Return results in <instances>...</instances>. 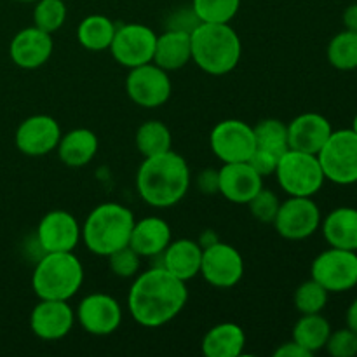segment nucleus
<instances>
[{"mask_svg":"<svg viewBox=\"0 0 357 357\" xmlns=\"http://www.w3.org/2000/svg\"><path fill=\"white\" fill-rule=\"evenodd\" d=\"M187 300V282L159 265L135 275L128 295V310L139 326L160 328L180 316Z\"/></svg>","mask_w":357,"mask_h":357,"instance_id":"nucleus-1","label":"nucleus"},{"mask_svg":"<svg viewBox=\"0 0 357 357\" xmlns=\"http://www.w3.org/2000/svg\"><path fill=\"white\" fill-rule=\"evenodd\" d=\"M190 187V167L180 153L167 150L145 157L136 173V188L152 208H173L187 195Z\"/></svg>","mask_w":357,"mask_h":357,"instance_id":"nucleus-2","label":"nucleus"},{"mask_svg":"<svg viewBox=\"0 0 357 357\" xmlns=\"http://www.w3.org/2000/svg\"><path fill=\"white\" fill-rule=\"evenodd\" d=\"M192 61L209 75H227L241 61L243 44L230 23H199L192 30Z\"/></svg>","mask_w":357,"mask_h":357,"instance_id":"nucleus-3","label":"nucleus"},{"mask_svg":"<svg viewBox=\"0 0 357 357\" xmlns=\"http://www.w3.org/2000/svg\"><path fill=\"white\" fill-rule=\"evenodd\" d=\"M135 215L119 202H101L87 215L80 230V239L91 253L108 257L129 244L135 227Z\"/></svg>","mask_w":357,"mask_h":357,"instance_id":"nucleus-4","label":"nucleus"},{"mask_svg":"<svg viewBox=\"0 0 357 357\" xmlns=\"http://www.w3.org/2000/svg\"><path fill=\"white\" fill-rule=\"evenodd\" d=\"M84 282L82 261L73 251L44 253L31 274V288L38 300H66L77 295Z\"/></svg>","mask_w":357,"mask_h":357,"instance_id":"nucleus-5","label":"nucleus"},{"mask_svg":"<svg viewBox=\"0 0 357 357\" xmlns=\"http://www.w3.org/2000/svg\"><path fill=\"white\" fill-rule=\"evenodd\" d=\"M274 174L289 197H314L326 180L317 155L291 149L282 153Z\"/></svg>","mask_w":357,"mask_h":357,"instance_id":"nucleus-6","label":"nucleus"},{"mask_svg":"<svg viewBox=\"0 0 357 357\" xmlns=\"http://www.w3.org/2000/svg\"><path fill=\"white\" fill-rule=\"evenodd\" d=\"M317 159L326 180L337 185L357 183V135L352 129L331 132Z\"/></svg>","mask_w":357,"mask_h":357,"instance_id":"nucleus-7","label":"nucleus"},{"mask_svg":"<svg viewBox=\"0 0 357 357\" xmlns=\"http://www.w3.org/2000/svg\"><path fill=\"white\" fill-rule=\"evenodd\" d=\"M310 278L328 293H345L357 286V251L331 248L317 255Z\"/></svg>","mask_w":357,"mask_h":357,"instance_id":"nucleus-8","label":"nucleus"},{"mask_svg":"<svg viewBox=\"0 0 357 357\" xmlns=\"http://www.w3.org/2000/svg\"><path fill=\"white\" fill-rule=\"evenodd\" d=\"M209 145L223 164L248 162L257 149L253 126L241 119H225L213 128Z\"/></svg>","mask_w":357,"mask_h":357,"instance_id":"nucleus-9","label":"nucleus"},{"mask_svg":"<svg viewBox=\"0 0 357 357\" xmlns=\"http://www.w3.org/2000/svg\"><path fill=\"white\" fill-rule=\"evenodd\" d=\"M126 93L138 107H162L173 93L169 72L157 66L153 61L129 68L128 79H126Z\"/></svg>","mask_w":357,"mask_h":357,"instance_id":"nucleus-10","label":"nucleus"},{"mask_svg":"<svg viewBox=\"0 0 357 357\" xmlns=\"http://www.w3.org/2000/svg\"><path fill=\"white\" fill-rule=\"evenodd\" d=\"M155 31L142 23H126L117 26L110 49L115 61L126 68L146 65L153 61L155 51Z\"/></svg>","mask_w":357,"mask_h":357,"instance_id":"nucleus-11","label":"nucleus"},{"mask_svg":"<svg viewBox=\"0 0 357 357\" xmlns=\"http://www.w3.org/2000/svg\"><path fill=\"white\" fill-rule=\"evenodd\" d=\"M321 222L319 206L312 197H289L281 202L272 225L284 239L303 241L317 232Z\"/></svg>","mask_w":357,"mask_h":357,"instance_id":"nucleus-12","label":"nucleus"},{"mask_svg":"<svg viewBox=\"0 0 357 357\" xmlns=\"http://www.w3.org/2000/svg\"><path fill=\"white\" fill-rule=\"evenodd\" d=\"M208 284L227 289L239 284L244 275V258L232 244L218 241L202 250L201 272Z\"/></svg>","mask_w":357,"mask_h":357,"instance_id":"nucleus-13","label":"nucleus"},{"mask_svg":"<svg viewBox=\"0 0 357 357\" xmlns=\"http://www.w3.org/2000/svg\"><path fill=\"white\" fill-rule=\"evenodd\" d=\"M75 319L86 333L94 337H107L121 326V303L107 293H91L80 300Z\"/></svg>","mask_w":357,"mask_h":357,"instance_id":"nucleus-14","label":"nucleus"},{"mask_svg":"<svg viewBox=\"0 0 357 357\" xmlns=\"http://www.w3.org/2000/svg\"><path fill=\"white\" fill-rule=\"evenodd\" d=\"M61 128L51 115L37 114L24 119L16 129L14 143L21 153L28 157H42L58 149Z\"/></svg>","mask_w":357,"mask_h":357,"instance_id":"nucleus-15","label":"nucleus"},{"mask_svg":"<svg viewBox=\"0 0 357 357\" xmlns=\"http://www.w3.org/2000/svg\"><path fill=\"white\" fill-rule=\"evenodd\" d=\"M80 230L75 216L65 209L45 213L37 227V243L44 253L75 251L80 243Z\"/></svg>","mask_w":357,"mask_h":357,"instance_id":"nucleus-16","label":"nucleus"},{"mask_svg":"<svg viewBox=\"0 0 357 357\" xmlns=\"http://www.w3.org/2000/svg\"><path fill=\"white\" fill-rule=\"evenodd\" d=\"M75 312L66 300H38L30 314V328L40 340H61L72 331Z\"/></svg>","mask_w":357,"mask_h":357,"instance_id":"nucleus-17","label":"nucleus"},{"mask_svg":"<svg viewBox=\"0 0 357 357\" xmlns=\"http://www.w3.org/2000/svg\"><path fill=\"white\" fill-rule=\"evenodd\" d=\"M54 51L52 35L33 26L23 28L13 37L9 56L16 66L23 70H37L51 59Z\"/></svg>","mask_w":357,"mask_h":357,"instance_id":"nucleus-18","label":"nucleus"},{"mask_svg":"<svg viewBox=\"0 0 357 357\" xmlns=\"http://www.w3.org/2000/svg\"><path fill=\"white\" fill-rule=\"evenodd\" d=\"M264 187V176L250 162H229L218 169V194L234 204H248Z\"/></svg>","mask_w":357,"mask_h":357,"instance_id":"nucleus-19","label":"nucleus"},{"mask_svg":"<svg viewBox=\"0 0 357 357\" xmlns=\"http://www.w3.org/2000/svg\"><path fill=\"white\" fill-rule=\"evenodd\" d=\"M333 132L330 121L316 112H305L288 124V145L291 150L317 155Z\"/></svg>","mask_w":357,"mask_h":357,"instance_id":"nucleus-20","label":"nucleus"},{"mask_svg":"<svg viewBox=\"0 0 357 357\" xmlns=\"http://www.w3.org/2000/svg\"><path fill=\"white\" fill-rule=\"evenodd\" d=\"M169 223L159 216H145L136 220L129 237V246L142 258L160 257L171 243Z\"/></svg>","mask_w":357,"mask_h":357,"instance_id":"nucleus-21","label":"nucleus"},{"mask_svg":"<svg viewBox=\"0 0 357 357\" xmlns=\"http://www.w3.org/2000/svg\"><path fill=\"white\" fill-rule=\"evenodd\" d=\"M160 257H162L160 267H164L169 274H173L174 278L183 282L197 278L199 272H201L202 248L199 246L197 241H171Z\"/></svg>","mask_w":357,"mask_h":357,"instance_id":"nucleus-22","label":"nucleus"},{"mask_svg":"<svg viewBox=\"0 0 357 357\" xmlns=\"http://www.w3.org/2000/svg\"><path fill=\"white\" fill-rule=\"evenodd\" d=\"M192 61V37L190 31L169 28L157 35L153 63L166 72L183 68Z\"/></svg>","mask_w":357,"mask_h":357,"instance_id":"nucleus-23","label":"nucleus"},{"mask_svg":"<svg viewBox=\"0 0 357 357\" xmlns=\"http://www.w3.org/2000/svg\"><path fill=\"white\" fill-rule=\"evenodd\" d=\"M98 136L94 131L87 128H77L61 135L58 143V157L65 166L68 167H84L96 157Z\"/></svg>","mask_w":357,"mask_h":357,"instance_id":"nucleus-24","label":"nucleus"},{"mask_svg":"<svg viewBox=\"0 0 357 357\" xmlns=\"http://www.w3.org/2000/svg\"><path fill=\"white\" fill-rule=\"evenodd\" d=\"M246 347V333L236 323H220L208 330L202 338L206 357H239Z\"/></svg>","mask_w":357,"mask_h":357,"instance_id":"nucleus-25","label":"nucleus"},{"mask_svg":"<svg viewBox=\"0 0 357 357\" xmlns=\"http://www.w3.org/2000/svg\"><path fill=\"white\" fill-rule=\"evenodd\" d=\"M323 236L331 248L357 251V209L337 208L321 222Z\"/></svg>","mask_w":357,"mask_h":357,"instance_id":"nucleus-26","label":"nucleus"},{"mask_svg":"<svg viewBox=\"0 0 357 357\" xmlns=\"http://www.w3.org/2000/svg\"><path fill=\"white\" fill-rule=\"evenodd\" d=\"M115 30H117V26L108 16L91 14L80 21L79 28H77V40L87 51H107L114 40Z\"/></svg>","mask_w":357,"mask_h":357,"instance_id":"nucleus-27","label":"nucleus"},{"mask_svg":"<svg viewBox=\"0 0 357 357\" xmlns=\"http://www.w3.org/2000/svg\"><path fill=\"white\" fill-rule=\"evenodd\" d=\"M331 335V326L326 317L319 314H302L293 326V340L302 345L307 352L314 354L326 347Z\"/></svg>","mask_w":357,"mask_h":357,"instance_id":"nucleus-28","label":"nucleus"},{"mask_svg":"<svg viewBox=\"0 0 357 357\" xmlns=\"http://www.w3.org/2000/svg\"><path fill=\"white\" fill-rule=\"evenodd\" d=\"M138 152L143 157H153L173 150V136L169 128L160 121H146L138 128L135 136Z\"/></svg>","mask_w":357,"mask_h":357,"instance_id":"nucleus-29","label":"nucleus"},{"mask_svg":"<svg viewBox=\"0 0 357 357\" xmlns=\"http://www.w3.org/2000/svg\"><path fill=\"white\" fill-rule=\"evenodd\" d=\"M253 132L257 149L267 150L278 157L289 150L288 124L279 119H264L257 126H253Z\"/></svg>","mask_w":357,"mask_h":357,"instance_id":"nucleus-30","label":"nucleus"},{"mask_svg":"<svg viewBox=\"0 0 357 357\" xmlns=\"http://www.w3.org/2000/svg\"><path fill=\"white\" fill-rule=\"evenodd\" d=\"M328 61L333 68L351 72L357 68V31L344 30L328 44Z\"/></svg>","mask_w":357,"mask_h":357,"instance_id":"nucleus-31","label":"nucleus"},{"mask_svg":"<svg viewBox=\"0 0 357 357\" xmlns=\"http://www.w3.org/2000/svg\"><path fill=\"white\" fill-rule=\"evenodd\" d=\"M239 7L241 0H192V10L201 23H230Z\"/></svg>","mask_w":357,"mask_h":357,"instance_id":"nucleus-32","label":"nucleus"},{"mask_svg":"<svg viewBox=\"0 0 357 357\" xmlns=\"http://www.w3.org/2000/svg\"><path fill=\"white\" fill-rule=\"evenodd\" d=\"M66 3L63 0H37L33 9V24L47 33H54L66 21Z\"/></svg>","mask_w":357,"mask_h":357,"instance_id":"nucleus-33","label":"nucleus"},{"mask_svg":"<svg viewBox=\"0 0 357 357\" xmlns=\"http://www.w3.org/2000/svg\"><path fill=\"white\" fill-rule=\"evenodd\" d=\"M330 293L312 278L302 282L295 291V307L300 314H319L328 303Z\"/></svg>","mask_w":357,"mask_h":357,"instance_id":"nucleus-34","label":"nucleus"},{"mask_svg":"<svg viewBox=\"0 0 357 357\" xmlns=\"http://www.w3.org/2000/svg\"><path fill=\"white\" fill-rule=\"evenodd\" d=\"M108 265H110V271L114 272V275L122 279H131L138 274L139 271V257L131 246H124L115 250L114 253L108 255Z\"/></svg>","mask_w":357,"mask_h":357,"instance_id":"nucleus-35","label":"nucleus"},{"mask_svg":"<svg viewBox=\"0 0 357 357\" xmlns=\"http://www.w3.org/2000/svg\"><path fill=\"white\" fill-rule=\"evenodd\" d=\"M248 206H250L251 215H253V218L257 220V222L274 223V218L275 215H278L281 201H279V197L274 192L261 187L260 190L257 192V195L248 202Z\"/></svg>","mask_w":357,"mask_h":357,"instance_id":"nucleus-36","label":"nucleus"},{"mask_svg":"<svg viewBox=\"0 0 357 357\" xmlns=\"http://www.w3.org/2000/svg\"><path fill=\"white\" fill-rule=\"evenodd\" d=\"M324 349L333 357H354L357 356V333L351 328L331 331Z\"/></svg>","mask_w":357,"mask_h":357,"instance_id":"nucleus-37","label":"nucleus"},{"mask_svg":"<svg viewBox=\"0 0 357 357\" xmlns=\"http://www.w3.org/2000/svg\"><path fill=\"white\" fill-rule=\"evenodd\" d=\"M281 157L274 155V153L267 152V150H260V149H255L253 155L248 162L253 166V169L257 171L258 174L261 176H271V174L275 173V167H278V162Z\"/></svg>","mask_w":357,"mask_h":357,"instance_id":"nucleus-38","label":"nucleus"},{"mask_svg":"<svg viewBox=\"0 0 357 357\" xmlns=\"http://www.w3.org/2000/svg\"><path fill=\"white\" fill-rule=\"evenodd\" d=\"M197 187L202 194H218V171H201L197 176Z\"/></svg>","mask_w":357,"mask_h":357,"instance_id":"nucleus-39","label":"nucleus"},{"mask_svg":"<svg viewBox=\"0 0 357 357\" xmlns=\"http://www.w3.org/2000/svg\"><path fill=\"white\" fill-rule=\"evenodd\" d=\"M275 357H310L312 354L307 352L302 345L296 344L295 340L291 342H284V344L279 345L278 349L274 351Z\"/></svg>","mask_w":357,"mask_h":357,"instance_id":"nucleus-40","label":"nucleus"},{"mask_svg":"<svg viewBox=\"0 0 357 357\" xmlns=\"http://www.w3.org/2000/svg\"><path fill=\"white\" fill-rule=\"evenodd\" d=\"M344 26L345 30L357 31V3H351L344 10Z\"/></svg>","mask_w":357,"mask_h":357,"instance_id":"nucleus-41","label":"nucleus"},{"mask_svg":"<svg viewBox=\"0 0 357 357\" xmlns=\"http://www.w3.org/2000/svg\"><path fill=\"white\" fill-rule=\"evenodd\" d=\"M345 319H347V328H351L352 331H356L357 333V298L351 303V305H349Z\"/></svg>","mask_w":357,"mask_h":357,"instance_id":"nucleus-42","label":"nucleus"},{"mask_svg":"<svg viewBox=\"0 0 357 357\" xmlns=\"http://www.w3.org/2000/svg\"><path fill=\"white\" fill-rule=\"evenodd\" d=\"M218 241H220L218 236H216V234L213 232V230H204V232H202V236L197 239V243H199V246H201L202 250H204V248L211 246V244L218 243Z\"/></svg>","mask_w":357,"mask_h":357,"instance_id":"nucleus-43","label":"nucleus"},{"mask_svg":"<svg viewBox=\"0 0 357 357\" xmlns=\"http://www.w3.org/2000/svg\"><path fill=\"white\" fill-rule=\"evenodd\" d=\"M352 131H354L356 132V135H357V114H356V117H354V121H352Z\"/></svg>","mask_w":357,"mask_h":357,"instance_id":"nucleus-44","label":"nucleus"},{"mask_svg":"<svg viewBox=\"0 0 357 357\" xmlns=\"http://www.w3.org/2000/svg\"><path fill=\"white\" fill-rule=\"evenodd\" d=\"M17 2H37V0H17Z\"/></svg>","mask_w":357,"mask_h":357,"instance_id":"nucleus-45","label":"nucleus"}]
</instances>
